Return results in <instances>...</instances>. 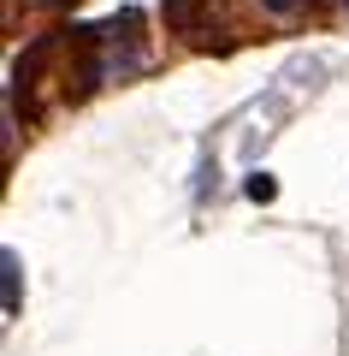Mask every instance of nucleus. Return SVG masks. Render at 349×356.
Returning a JSON list of instances; mask_svg holds the SVG:
<instances>
[{
    "label": "nucleus",
    "mask_w": 349,
    "mask_h": 356,
    "mask_svg": "<svg viewBox=\"0 0 349 356\" xmlns=\"http://www.w3.org/2000/svg\"><path fill=\"white\" fill-rule=\"evenodd\" d=\"M201 6H207V0H160V13H166V30L189 36V30L201 24Z\"/></svg>",
    "instance_id": "nucleus-1"
},
{
    "label": "nucleus",
    "mask_w": 349,
    "mask_h": 356,
    "mask_svg": "<svg viewBox=\"0 0 349 356\" xmlns=\"http://www.w3.org/2000/svg\"><path fill=\"white\" fill-rule=\"evenodd\" d=\"M0 267H6V315H18V250H0Z\"/></svg>",
    "instance_id": "nucleus-2"
},
{
    "label": "nucleus",
    "mask_w": 349,
    "mask_h": 356,
    "mask_svg": "<svg viewBox=\"0 0 349 356\" xmlns=\"http://www.w3.org/2000/svg\"><path fill=\"white\" fill-rule=\"evenodd\" d=\"M261 6H266L273 18H296V13H302V0H261Z\"/></svg>",
    "instance_id": "nucleus-3"
},
{
    "label": "nucleus",
    "mask_w": 349,
    "mask_h": 356,
    "mask_svg": "<svg viewBox=\"0 0 349 356\" xmlns=\"http://www.w3.org/2000/svg\"><path fill=\"white\" fill-rule=\"evenodd\" d=\"M249 196H255V202H273V178H266V172L249 178Z\"/></svg>",
    "instance_id": "nucleus-4"
}]
</instances>
